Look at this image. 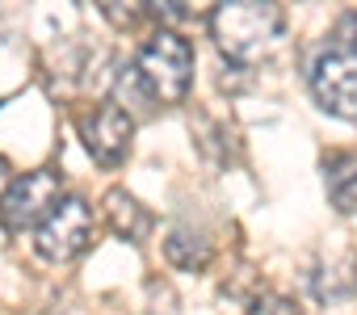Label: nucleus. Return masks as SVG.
Instances as JSON below:
<instances>
[{
  "instance_id": "0eeeda50",
  "label": "nucleus",
  "mask_w": 357,
  "mask_h": 315,
  "mask_svg": "<svg viewBox=\"0 0 357 315\" xmlns=\"http://www.w3.org/2000/svg\"><path fill=\"white\" fill-rule=\"evenodd\" d=\"M324 185L340 215H357V147H336L324 155Z\"/></svg>"
},
{
  "instance_id": "6e6552de",
  "label": "nucleus",
  "mask_w": 357,
  "mask_h": 315,
  "mask_svg": "<svg viewBox=\"0 0 357 315\" xmlns=\"http://www.w3.org/2000/svg\"><path fill=\"white\" fill-rule=\"evenodd\" d=\"M101 210H105V223L114 227V236L130 240V244H143V236L151 231V215L139 206V198H130L126 190H109L101 198Z\"/></svg>"
},
{
  "instance_id": "4468645a",
  "label": "nucleus",
  "mask_w": 357,
  "mask_h": 315,
  "mask_svg": "<svg viewBox=\"0 0 357 315\" xmlns=\"http://www.w3.org/2000/svg\"><path fill=\"white\" fill-rule=\"evenodd\" d=\"M0 105H5V101H0Z\"/></svg>"
},
{
  "instance_id": "9b49d317",
  "label": "nucleus",
  "mask_w": 357,
  "mask_h": 315,
  "mask_svg": "<svg viewBox=\"0 0 357 315\" xmlns=\"http://www.w3.org/2000/svg\"><path fill=\"white\" fill-rule=\"evenodd\" d=\"M332 47H340V51H353V55H357V9H353V13H344V17L336 22V30H332Z\"/></svg>"
},
{
  "instance_id": "f8f14e48",
  "label": "nucleus",
  "mask_w": 357,
  "mask_h": 315,
  "mask_svg": "<svg viewBox=\"0 0 357 315\" xmlns=\"http://www.w3.org/2000/svg\"><path fill=\"white\" fill-rule=\"evenodd\" d=\"M13 177H9V160H5V155H0V185H9Z\"/></svg>"
},
{
  "instance_id": "1a4fd4ad",
  "label": "nucleus",
  "mask_w": 357,
  "mask_h": 315,
  "mask_svg": "<svg viewBox=\"0 0 357 315\" xmlns=\"http://www.w3.org/2000/svg\"><path fill=\"white\" fill-rule=\"evenodd\" d=\"M164 256L176 265V269H202L211 261V240L185 223H176L168 236H164Z\"/></svg>"
},
{
  "instance_id": "ddd939ff",
  "label": "nucleus",
  "mask_w": 357,
  "mask_h": 315,
  "mask_svg": "<svg viewBox=\"0 0 357 315\" xmlns=\"http://www.w3.org/2000/svg\"><path fill=\"white\" fill-rule=\"evenodd\" d=\"M353 282H357V261H353Z\"/></svg>"
},
{
  "instance_id": "9d476101",
  "label": "nucleus",
  "mask_w": 357,
  "mask_h": 315,
  "mask_svg": "<svg viewBox=\"0 0 357 315\" xmlns=\"http://www.w3.org/2000/svg\"><path fill=\"white\" fill-rule=\"evenodd\" d=\"M248 315H303V311H298V302L286 298V294H261V298L248 307Z\"/></svg>"
},
{
  "instance_id": "7ed1b4c3",
  "label": "nucleus",
  "mask_w": 357,
  "mask_h": 315,
  "mask_svg": "<svg viewBox=\"0 0 357 315\" xmlns=\"http://www.w3.org/2000/svg\"><path fill=\"white\" fill-rule=\"evenodd\" d=\"M63 202V177L55 169H30L22 177H13L0 194V223L5 231H38L55 206Z\"/></svg>"
},
{
  "instance_id": "20e7f679",
  "label": "nucleus",
  "mask_w": 357,
  "mask_h": 315,
  "mask_svg": "<svg viewBox=\"0 0 357 315\" xmlns=\"http://www.w3.org/2000/svg\"><path fill=\"white\" fill-rule=\"evenodd\" d=\"M89 236H93V210L84 198H63L55 206V215L34 231V248L43 261L51 265H68L76 261L84 248H89Z\"/></svg>"
},
{
  "instance_id": "f257e3e1",
  "label": "nucleus",
  "mask_w": 357,
  "mask_h": 315,
  "mask_svg": "<svg viewBox=\"0 0 357 315\" xmlns=\"http://www.w3.org/2000/svg\"><path fill=\"white\" fill-rule=\"evenodd\" d=\"M190 84H194V47L172 26L151 30L143 38V47L135 51V63H126L114 76V93H118V101H126L130 118H135V109L185 101Z\"/></svg>"
},
{
  "instance_id": "423d86ee",
  "label": "nucleus",
  "mask_w": 357,
  "mask_h": 315,
  "mask_svg": "<svg viewBox=\"0 0 357 315\" xmlns=\"http://www.w3.org/2000/svg\"><path fill=\"white\" fill-rule=\"evenodd\" d=\"M311 93L328 114L353 122L357 118V55L340 47L319 51V59L311 63Z\"/></svg>"
},
{
  "instance_id": "39448f33",
  "label": "nucleus",
  "mask_w": 357,
  "mask_h": 315,
  "mask_svg": "<svg viewBox=\"0 0 357 315\" xmlns=\"http://www.w3.org/2000/svg\"><path fill=\"white\" fill-rule=\"evenodd\" d=\"M130 135H135V118L118 101H97L80 118V139L101 169H118L130 155Z\"/></svg>"
},
{
  "instance_id": "f03ea898",
  "label": "nucleus",
  "mask_w": 357,
  "mask_h": 315,
  "mask_svg": "<svg viewBox=\"0 0 357 315\" xmlns=\"http://www.w3.org/2000/svg\"><path fill=\"white\" fill-rule=\"evenodd\" d=\"M282 26H286V13L282 5H269V0H227V5H215L211 13V38L219 43L223 59H231L236 68L265 59L278 47Z\"/></svg>"
}]
</instances>
